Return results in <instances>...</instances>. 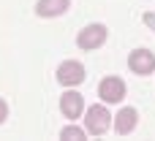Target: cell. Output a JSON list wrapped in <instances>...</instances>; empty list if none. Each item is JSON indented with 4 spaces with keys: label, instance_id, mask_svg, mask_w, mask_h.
Returning a JSON list of instances; mask_svg holds the SVG:
<instances>
[{
    "label": "cell",
    "instance_id": "obj_6",
    "mask_svg": "<svg viewBox=\"0 0 155 141\" xmlns=\"http://www.w3.org/2000/svg\"><path fill=\"white\" fill-rule=\"evenodd\" d=\"M82 109H84V98L79 95V92H65L63 98H60V111H63V117H68V120H79L82 117Z\"/></svg>",
    "mask_w": 155,
    "mask_h": 141
},
{
    "label": "cell",
    "instance_id": "obj_5",
    "mask_svg": "<svg viewBox=\"0 0 155 141\" xmlns=\"http://www.w3.org/2000/svg\"><path fill=\"white\" fill-rule=\"evenodd\" d=\"M128 65H131L134 73L147 76V73H153V71H155V54L150 52V49H136V52H131Z\"/></svg>",
    "mask_w": 155,
    "mask_h": 141
},
{
    "label": "cell",
    "instance_id": "obj_2",
    "mask_svg": "<svg viewBox=\"0 0 155 141\" xmlns=\"http://www.w3.org/2000/svg\"><path fill=\"white\" fill-rule=\"evenodd\" d=\"M112 125V114L106 111V106H90L87 117H84V128L90 136H104Z\"/></svg>",
    "mask_w": 155,
    "mask_h": 141
},
{
    "label": "cell",
    "instance_id": "obj_1",
    "mask_svg": "<svg viewBox=\"0 0 155 141\" xmlns=\"http://www.w3.org/2000/svg\"><path fill=\"white\" fill-rule=\"evenodd\" d=\"M106 35H109L106 24H87L84 30H79L76 46H79L82 52H93V49H98V46L106 41Z\"/></svg>",
    "mask_w": 155,
    "mask_h": 141
},
{
    "label": "cell",
    "instance_id": "obj_7",
    "mask_svg": "<svg viewBox=\"0 0 155 141\" xmlns=\"http://www.w3.org/2000/svg\"><path fill=\"white\" fill-rule=\"evenodd\" d=\"M136 122H139L136 109H131V106L120 109L117 117H114V130H117V136H128V133H134V130H136Z\"/></svg>",
    "mask_w": 155,
    "mask_h": 141
},
{
    "label": "cell",
    "instance_id": "obj_10",
    "mask_svg": "<svg viewBox=\"0 0 155 141\" xmlns=\"http://www.w3.org/2000/svg\"><path fill=\"white\" fill-rule=\"evenodd\" d=\"M5 117H8V106H5V101H0V125L5 122Z\"/></svg>",
    "mask_w": 155,
    "mask_h": 141
},
{
    "label": "cell",
    "instance_id": "obj_11",
    "mask_svg": "<svg viewBox=\"0 0 155 141\" xmlns=\"http://www.w3.org/2000/svg\"><path fill=\"white\" fill-rule=\"evenodd\" d=\"M144 24H150L155 30V14H144Z\"/></svg>",
    "mask_w": 155,
    "mask_h": 141
},
{
    "label": "cell",
    "instance_id": "obj_3",
    "mask_svg": "<svg viewBox=\"0 0 155 141\" xmlns=\"http://www.w3.org/2000/svg\"><path fill=\"white\" fill-rule=\"evenodd\" d=\"M84 65L82 62H76V60H65L60 68H57V82L63 84V87H76V84H82L84 82Z\"/></svg>",
    "mask_w": 155,
    "mask_h": 141
},
{
    "label": "cell",
    "instance_id": "obj_4",
    "mask_svg": "<svg viewBox=\"0 0 155 141\" xmlns=\"http://www.w3.org/2000/svg\"><path fill=\"white\" fill-rule=\"evenodd\" d=\"M98 95H101V101H106V103H120L123 95H125V82L117 79V76H106V79H101V84H98Z\"/></svg>",
    "mask_w": 155,
    "mask_h": 141
},
{
    "label": "cell",
    "instance_id": "obj_8",
    "mask_svg": "<svg viewBox=\"0 0 155 141\" xmlns=\"http://www.w3.org/2000/svg\"><path fill=\"white\" fill-rule=\"evenodd\" d=\"M68 5H71V0H38L35 14L38 16H60L68 11Z\"/></svg>",
    "mask_w": 155,
    "mask_h": 141
},
{
    "label": "cell",
    "instance_id": "obj_9",
    "mask_svg": "<svg viewBox=\"0 0 155 141\" xmlns=\"http://www.w3.org/2000/svg\"><path fill=\"white\" fill-rule=\"evenodd\" d=\"M87 136V128H76V125H68V128H63V133H60V139H68V141H79Z\"/></svg>",
    "mask_w": 155,
    "mask_h": 141
}]
</instances>
